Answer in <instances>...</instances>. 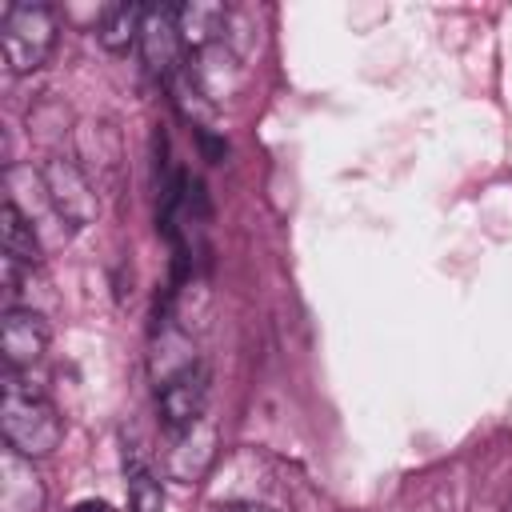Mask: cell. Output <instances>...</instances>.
I'll return each instance as SVG.
<instances>
[{
  "instance_id": "1",
  "label": "cell",
  "mask_w": 512,
  "mask_h": 512,
  "mask_svg": "<svg viewBox=\"0 0 512 512\" xmlns=\"http://www.w3.org/2000/svg\"><path fill=\"white\" fill-rule=\"evenodd\" d=\"M0 432L4 444L28 460L52 456L64 440V420L56 404H48L36 388H24L16 372H4V400H0Z\"/></svg>"
},
{
  "instance_id": "2",
  "label": "cell",
  "mask_w": 512,
  "mask_h": 512,
  "mask_svg": "<svg viewBox=\"0 0 512 512\" xmlns=\"http://www.w3.org/2000/svg\"><path fill=\"white\" fill-rule=\"evenodd\" d=\"M60 36V20L48 4H8L0 16V44H4V64L12 76H28L48 64L52 48Z\"/></svg>"
},
{
  "instance_id": "3",
  "label": "cell",
  "mask_w": 512,
  "mask_h": 512,
  "mask_svg": "<svg viewBox=\"0 0 512 512\" xmlns=\"http://www.w3.org/2000/svg\"><path fill=\"white\" fill-rule=\"evenodd\" d=\"M40 180H44V192L68 232H80L100 216V192L72 156H60V152L48 156L40 164Z\"/></svg>"
},
{
  "instance_id": "4",
  "label": "cell",
  "mask_w": 512,
  "mask_h": 512,
  "mask_svg": "<svg viewBox=\"0 0 512 512\" xmlns=\"http://www.w3.org/2000/svg\"><path fill=\"white\" fill-rule=\"evenodd\" d=\"M76 164L88 172L96 192H116L124 176V144L112 120H80L76 132Z\"/></svg>"
},
{
  "instance_id": "5",
  "label": "cell",
  "mask_w": 512,
  "mask_h": 512,
  "mask_svg": "<svg viewBox=\"0 0 512 512\" xmlns=\"http://www.w3.org/2000/svg\"><path fill=\"white\" fill-rule=\"evenodd\" d=\"M140 56H144L148 72L164 84L184 68V36L176 24V4H144Z\"/></svg>"
},
{
  "instance_id": "6",
  "label": "cell",
  "mask_w": 512,
  "mask_h": 512,
  "mask_svg": "<svg viewBox=\"0 0 512 512\" xmlns=\"http://www.w3.org/2000/svg\"><path fill=\"white\" fill-rule=\"evenodd\" d=\"M204 404H208L204 364H196V368H188V372H180L156 388V412H160V424L168 432H184L196 420H204Z\"/></svg>"
},
{
  "instance_id": "7",
  "label": "cell",
  "mask_w": 512,
  "mask_h": 512,
  "mask_svg": "<svg viewBox=\"0 0 512 512\" xmlns=\"http://www.w3.org/2000/svg\"><path fill=\"white\" fill-rule=\"evenodd\" d=\"M0 352L4 372H24L48 352V324L36 308H8L0 316Z\"/></svg>"
},
{
  "instance_id": "8",
  "label": "cell",
  "mask_w": 512,
  "mask_h": 512,
  "mask_svg": "<svg viewBox=\"0 0 512 512\" xmlns=\"http://www.w3.org/2000/svg\"><path fill=\"white\" fill-rule=\"evenodd\" d=\"M168 436H172V444H168V456H164V472H168L172 480H180V484L204 480V472H208L212 460H216V444H220L216 424L204 416V420H196L192 428L168 432Z\"/></svg>"
},
{
  "instance_id": "9",
  "label": "cell",
  "mask_w": 512,
  "mask_h": 512,
  "mask_svg": "<svg viewBox=\"0 0 512 512\" xmlns=\"http://www.w3.org/2000/svg\"><path fill=\"white\" fill-rule=\"evenodd\" d=\"M184 72L196 84V92L208 104H216V100H224V96L236 92V84H240V56H236V48L228 40H220L212 48L192 52L188 64H184Z\"/></svg>"
},
{
  "instance_id": "10",
  "label": "cell",
  "mask_w": 512,
  "mask_h": 512,
  "mask_svg": "<svg viewBox=\"0 0 512 512\" xmlns=\"http://www.w3.org/2000/svg\"><path fill=\"white\" fill-rule=\"evenodd\" d=\"M0 240H4V284H8V292H16L20 268L32 272V268L40 264L44 244H40L36 224H32L12 200H4V208H0Z\"/></svg>"
},
{
  "instance_id": "11",
  "label": "cell",
  "mask_w": 512,
  "mask_h": 512,
  "mask_svg": "<svg viewBox=\"0 0 512 512\" xmlns=\"http://www.w3.org/2000/svg\"><path fill=\"white\" fill-rule=\"evenodd\" d=\"M48 492L40 472L16 448L0 452V512H44Z\"/></svg>"
},
{
  "instance_id": "12",
  "label": "cell",
  "mask_w": 512,
  "mask_h": 512,
  "mask_svg": "<svg viewBox=\"0 0 512 512\" xmlns=\"http://www.w3.org/2000/svg\"><path fill=\"white\" fill-rule=\"evenodd\" d=\"M196 364H200V360H196L192 332H188V328H180V324L164 312V320H160V328H156V340H152V360H148L156 388H160L164 380H172V376H180V372L196 368Z\"/></svg>"
},
{
  "instance_id": "13",
  "label": "cell",
  "mask_w": 512,
  "mask_h": 512,
  "mask_svg": "<svg viewBox=\"0 0 512 512\" xmlns=\"http://www.w3.org/2000/svg\"><path fill=\"white\" fill-rule=\"evenodd\" d=\"M228 20H232V12L220 0H188V4H176V24H180V36H184V48L188 52H200V48L220 44L224 32H228Z\"/></svg>"
},
{
  "instance_id": "14",
  "label": "cell",
  "mask_w": 512,
  "mask_h": 512,
  "mask_svg": "<svg viewBox=\"0 0 512 512\" xmlns=\"http://www.w3.org/2000/svg\"><path fill=\"white\" fill-rule=\"evenodd\" d=\"M140 20H144V4H112L100 12L96 40L104 44V52L120 56L132 44H140Z\"/></svg>"
},
{
  "instance_id": "15",
  "label": "cell",
  "mask_w": 512,
  "mask_h": 512,
  "mask_svg": "<svg viewBox=\"0 0 512 512\" xmlns=\"http://www.w3.org/2000/svg\"><path fill=\"white\" fill-rule=\"evenodd\" d=\"M124 476H128V508L132 512H164V488L156 472L140 460L136 448H124Z\"/></svg>"
},
{
  "instance_id": "16",
  "label": "cell",
  "mask_w": 512,
  "mask_h": 512,
  "mask_svg": "<svg viewBox=\"0 0 512 512\" xmlns=\"http://www.w3.org/2000/svg\"><path fill=\"white\" fill-rule=\"evenodd\" d=\"M212 512H276V508L256 504V500H224V504H212Z\"/></svg>"
},
{
  "instance_id": "17",
  "label": "cell",
  "mask_w": 512,
  "mask_h": 512,
  "mask_svg": "<svg viewBox=\"0 0 512 512\" xmlns=\"http://www.w3.org/2000/svg\"><path fill=\"white\" fill-rule=\"evenodd\" d=\"M76 512H112V508H108L104 500H80V504H76Z\"/></svg>"
}]
</instances>
